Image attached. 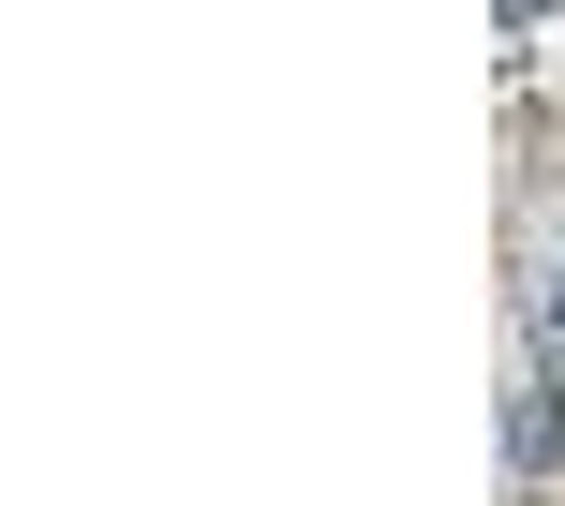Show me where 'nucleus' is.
I'll list each match as a JSON object with an SVG mask.
<instances>
[{
	"instance_id": "obj_2",
	"label": "nucleus",
	"mask_w": 565,
	"mask_h": 506,
	"mask_svg": "<svg viewBox=\"0 0 565 506\" xmlns=\"http://www.w3.org/2000/svg\"><path fill=\"white\" fill-rule=\"evenodd\" d=\"M536 328H551V342H565V253H551V283H536Z\"/></svg>"
},
{
	"instance_id": "obj_1",
	"label": "nucleus",
	"mask_w": 565,
	"mask_h": 506,
	"mask_svg": "<svg viewBox=\"0 0 565 506\" xmlns=\"http://www.w3.org/2000/svg\"><path fill=\"white\" fill-rule=\"evenodd\" d=\"M551 462H565V372H551V358H521V388H507V477L536 492Z\"/></svg>"
}]
</instances>
